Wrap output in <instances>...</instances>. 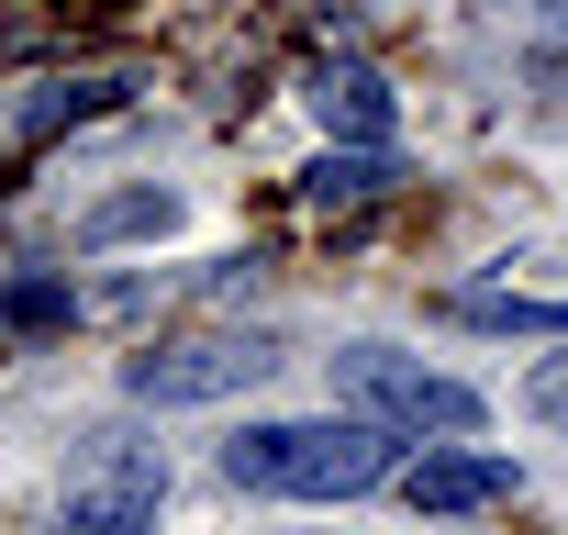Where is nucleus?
Masks as SVG:
<instances>
[{"label":"nucleus","instance_id":"nucleus-9","mask_svg":"<svg viewBox=\"0 0 568 535\" xmlns=\"http://www.w3.org/2000/svg\"><path fill=\"white\" fill-rule=\"evenodd\" d=\"M112 101H123V79H45V90H23V134L90 123V112H112Z\"/></svg>","mask_w":568,"mask_h":535},{"label":"nucleus","instance_id":"nucleus-13","mask_svg":"<svg viewBox=\"0 0 568 535\" xmlns=\"http://www.w3.org/2000/svg\"><path fill=\"white\" fill-rule=\"evenodd\" d=\"M0 190H12V179H0Z\"/></svg>","mask_w":568,"mask_h":535},{"label":"nucleus","instance_id":"nucleus-10","mask_svg":"<svg viewBox=\"0 0 568 535\" xmlns=\"http://www.w3.org/2000/svg\"><path fill=\"white\" fill-rule=\"evenodd\" d=\"M179 223V201L168 190H123V201H101L90 223H79V245H123V234H168Z\"/></svg>","mask_w":568,"mask_h":535},{"label":"nucleus","instance_id":"nucleus-2","mask_svg":"<svg viewBox=\"0 0 568 535\" xmlns=\"http://www.w3.org/2000/svg\"><path fill=\"white\" fill-rule=\"evenodd\" d=\"M335 391H346V413L390 424L402 446H446V435H479V424H490V402H479L468 380H446V369H424V357H390V346H346V357H335Z\"/></svg>","mask_w":568,"mask_h":535},{"label":"nucleus","instance_id":"nucleus-4","mask_svg":"<svg viewBox=\"0 0 568 535\" xmlns=\"http://www.w3.org/2000/svg\"><path fill=\"white\" fill-rule=\"evenodd\" d=\"M278 369L267 335H234V324H201V335H156L145 357H123V391L156 402V413H190V402H234Z\"/></svg>","mask_w":568,"mask_h":535},{"label":"nucleus","instance_id":"nucleus-5","mask_svg":"<svg viewBox=\"0 0 568 535\" xmlns=\"http://www.w3.org/2000/svg\"><path fill=\"white\" fill-rule=\"evenodd\" d=\"M413 513H490V502H513L524 491V468L501 457V446H468V435H446V446H424L402 480H390Z\"/></svg>","mask_w":568,"mask_h":535},{"label":"nucleus","instance_id":"nucleus-12","mask_svg":"<svg viewBox=\"0 0 568 535\" xmlns=\"http://www.w3.org/2000/svg\"><path fill=\"white\" fill-rule=\"evenodd\" d=\"M524 402H535V413H546V424H568V357H546V369H535V391H524Z\"/></svg>","mask_w":568,"mask_h":535},{"label":"nucleus","instance_id":"nucleus-8","mask_svg":"<svg viewBox=\"0 0 568 535\" xmlns=\"http://www.w3.org/2000/svg\"><path fill=\"white\" fill-rule=\"evenodd\" d=\"M446 313L457 324H490V335H568V302H524V291H457Z\"/></svg>","mask_w":568,"mask_h":535},{"label":"nucleus","instance_id":"nucleus-7","mask_svg":"<svg viewBox=\"0 0 568 535\" xmlns=\"http://www.w3.org/2000/svg\"><path fill=\"white\" fill-rule=\"evenodd\" d=\"M379 190H402V157H390V145H324V157L302 168V201H313V212H357V201H379Z\"/></svg>","mask_w":568,"mask_h":535},{"label":"nucleus","instance_id":"nucleus-6","mask_svg":"<svg viewBox=\"0 0 568 535\" xmlns=\"http://www.w3.org/2000/svg\"><path fill=\"white\" fill-rule=\"evenodd\" d=\"M302 101H313V123H324L335 145H390V123H402V101H390V79H379L368 57H324V68L302 79Z\"/></svg>","mask_w":568,"mask_h":535},{"label":"nucleus","instance_id":"nucleus-1","mask_svg":"<svg viewBox=\"0 0 568 535\" xmlns=\"http://www.w3.org/2000/svg\"><path fill=\"white\" fill-rule=\"evenodd\" d=\"M223 480L267 502H368L402 480V435L368 413H278L223 435Z\"/></svg>","mask_w":568,"mask_h":535},{"label":"nucleus","instance_id":"nucleus-3","mask_svg":"<svg viewBox=\"0 0 568 535\" xmlns=\"http://www.w3.org/2000/svg\"><path fill=\"white\" fill-rule=\"evenodd\" d=\"M168 513V457L134 435H90L57 480V535H156Z\"/></svg>","mask_w":568,"mask_h":535},{"label":"nucleus","instance_id":"nucleus-11","mask_svg":"<svg viewBox=\"0 0 568 535\" xmlns=\"http://www.w3.org/2000/svg\"><path fill=\"white\" fill-rule=\"evenodd\" d=\"M68 313H79L68 280H12V291H0V324H12V335H57Z\"/></svg>","mask_w":568,"mask_h":535}]
</instances>
